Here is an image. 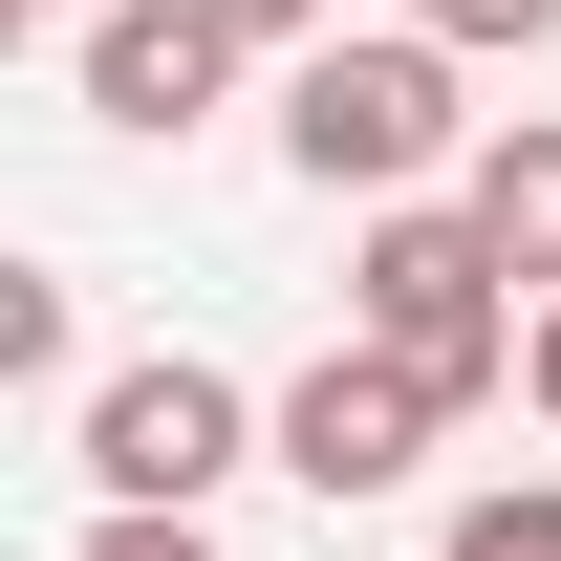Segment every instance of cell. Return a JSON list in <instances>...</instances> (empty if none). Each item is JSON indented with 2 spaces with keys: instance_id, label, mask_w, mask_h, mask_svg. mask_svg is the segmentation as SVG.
I'll return each mask as SVG.
<instances>
[{
  "instance_id": "obj_1",
  "label": "cell",
  "mask_w": 561,
  "mask_h": 561,
  "mask_svg": "<svg viewBox=\"0 0 561 561\" xmlns=\"http://www.w3.org/2000/svg\"><path fill=\"white\" fill-rule=\"evenodd\" d=\"M346 346H389L432 389V411H476V389H518V260L476 238V195H411V216H367V260H346Z\"/></svg>"
},
{
  "instance_id": "obj_2",
  "label": "cell",
  "mask_w": 561,
  "mask_h": 561,
  "mask_svg": "<svg viewBox=\"0 0 561 561\" xmlns=\"http://www.w3.org/2000/svg\"><path fill=\"white\" fill-rule=\"evenodd\" d=\"M454 44H302V66H280V173H302V195H367V216H411V173L454 130H476V108H454Z\"/></svg>"
},
{
  "instance_id": "obj_3",
  "label": "cell",
  "mask_w": 561,
  "mask_h": 561,
  "mask_svg": "<svg viewBox=\"0 0 561 561\" xmlns=\"http://www.w3.org/2000/svg\"><path fill=\"white\" fill-rule=\"evenodd\" d=\"M66 454H87V496H108V518H216V476H238V454H280V411H238L195 346H151V367H108V389H87Z\"/></svg>"
},
{
  "instance_id": "obj_4",
  "label": "cell",
  "mask_w": 561,
  "mask_h": 561,
  "mask_svg": "<svg viewBox=\"0 0 561 561\" xmlns=\"http://www.w3.org/2000/svg\"><path fill=\"white\" fill-rule=\"evenodd\" d=\"M432 432H454V411H432L389 346H324L302 389H280V476H302V496H411Z\"/></svg>"
},
{
  "instance_id": "obj_5",
  "label": "cell",
  "mask_w": 561,
  "mask_h": 561,
  "mask_svg": "<svg viewBox=\"0 0 561 561\" xmlns=\"http://www.w3.org/2000/svg\"><path fill=\"white\" fill-rule=\"evenodd\" d=\"M216 87H238V22H216V0H108V22H87V108H108V130H195Z\"/></svg>"
},
{
  "instance_id": "obj_6",
  "label": "cell",
  "mask_w": 561,
  "mask_h": 561,
  "mask_svg": "<svg viewBox=\"0 0 561 561\" xmlns=\"http://www.w3.org/2000/svg\"><path fill=\"white\" fill-rule=\"evenodd\" d=\"M476 238H496V260H518V280L561 302V108H540V130H496V151H476Z\"/></svg>"
},
{
  "instance_id": "obj_7",
  "label": "cell",
  "mask_w": 561,
  "mask_h": 561,
  "mask_svg": "<svg viewBox=\"0 0 561 561\" xmlns=\"http://www.w3.org/2000/svg\"><path fill=\"white\" fill-rule=\"evenodd\" d=\"M432 561H561V476H496V496H454V540Z\"/></svg>"
},
{
  "instance_id": "obj_8",
  "label": "cell",
  "mask_w": 561,
  "mask_h": 561,
  "mask_svg": "<svg viewBox=\"0 0 561 561\" xmlns=\"http://www.w3.org/2000/svg\"><path fill=\"white\" fill-rule=\"evenodd\" d=\"M411 44H454V66H540L561 0H411Z\"/></svg>"
},
{
  "instance_id": "obj_9",
  "label": "cell",
  "mask_w": 561,
  "mask_h": 561,
  "mask_svg": "<svg viewBox=\"0 0 561 561\" xmlns=\"http://www.w3.org/2000/svg\"><path fill=\"white\" fill-rule=\"evenodd\" d=\"M66 346H87V324H66V280L22 260V280H0V367H22V389H66Z\"/></svg>"
},
{
  "instance_id": "obj_10",
  "label": "cell",
  "mask_w": 561,
  "mask_h": 561,
  "mask_svg": "<svg viewBox=\"0 0 561 561\" xmlns=\"http://www.w3.org/2000/svg\"><path fill=\"white\" fill-rule=\"evenodd\" d=\"M66 561H216V518H87Z\"/></svg>"
},
{
  "instance_id": "obj_11",
  "label": "cell",
  "mask_w": 561,
  "mask_h": 561,
  "mask_svg": "<svg viewBox=\"0 0 561 561\" xmlns=\"http://www.w3.org/2000/svg\"><path fill=\"white\" fill-rule=\"evenodd\" d=\"M238 44H346V0H216Z\"/></svg>"
},
{
  "instance_id": "obj_12",
  "label": "cell",
  "mask_w": 561,
  "mask_h": 561,
  "mask_svg": "<svg viewBox=\"0 0 561 561\" xmlns=\"http://www.w3.org/2000/svg\"><path fill=\"white\" fill-rule=\"evenodd\" d=\"M518 389H540V411H561V302H540V346H518Z\"/></svg>"
},
{
  "instance_id": "obj_13",
  "label": "cell",
  "mask_w": 561,
  "mask_h": 561,
  "mask_svg": "<svg viewBox=\"0 0 561 561\" xmlns=\"http://www.w3.org/2000/svg\"><path fill=\"white\" fill-rule=\"evenodd\" d=\"M22 22H108V0H22Z\"/></svg>"
}]
</instances>
